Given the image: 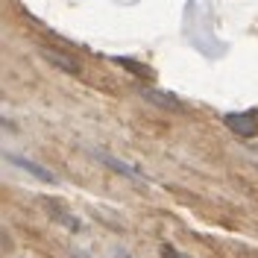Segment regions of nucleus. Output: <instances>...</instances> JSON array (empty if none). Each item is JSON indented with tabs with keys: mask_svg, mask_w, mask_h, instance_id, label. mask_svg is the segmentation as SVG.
Segmentation results:
<instances>
[{
	"mask_svg": "<svg viewBox=\"0 0 258 258\" xmlns=\"http://www.w3.org/2000/svg\"><path fill=\"white\" fill-rule=\"evenodd\" d=\"M9 161H15L21 170H27V173H32V176H38L41 182H53V185L59 182L56 173H50L47 167H41V164H35V161H30V159H24V156H9Z\"/></svg>",
	"mask_w": 258,
	"mask_h": 258,
	"instance_id": "nucleus-2",
	"label": "nucleus"
},
{
	"mask_svg": "<svg viewBox=\"0 0 258 258\" xmlns=\"http://www.w3.org/2000/svg\"><path fill=\"white\" fill-rule=\"evenodd\" d=\"M41 53H44V59H47V62L59 64V68H62L64 74H77V71H80V64L74 62V59H68V56H62V53H56V50L44 47V50H41Z\"/></svg>",
	"mask_w": 258,
	"mask_h": 258,
	"instance_id": "nucleus-4",
	"label": "nucleus"
},
{
	"mask_svg": "<svg viewBox=\"0 0 258 258\" xmlns=\"http://www.w3.org/2000/svg\"><path fill=\"white\" fill-rule=\"evenodd\" d=\"M161 258H188V255H182V252H176L173 246H161Z\"/></svg>",
	"mask_w": 258,
	"mask_h": 258,
	"instance_id": "nucleus-6",
	"label": "nucleus"
},
{
	"mask_svg": "<svg viewBox=\"0 0 258 258\" xmlns=\"http://www.w3.org/2000/svg\"><path fill=\"white\" fill-rule=\"evenodd\" d=\"M226 126L235 129L243 138L258 135V112H246V114H226Z\"/></svg>",
	"mask_w": 258,
	"mask_h": 258,
	"instance_id": "nucleus-1",
	"label": "nucleus"
},
{
	"mask_svg": "<svg viewBox=\"0 0 258 258\" xmlns=\"http://www.w3.org/2000/svg\"><path fill=\"white\" fill-rule=\"evenodd\" d=\"M94 153H97V156H100V159H103V161H106V164H109L112 170H117V173H123V176H132V179H144V173H141L138 167H129L126 161L114 159L112 153H106V150H94Z\"/></svg>",
	"mask_w": 258,
	"mask_h": 258,
	"instance_id": "nucleus-3",
	"label": "nucleus"
},
{
	"mask_svg": "<svg viewBox=\"0 0 258 258\" xmlns=\"http://www.w3.org/2000/svg\"><path fill=\"white\" fill-rule=\"evenodd\" d=\"M141 94L147 97V100H153V103H159V106H167V109H182V103H179L173 94H167V91H141Z\"/></svg>",
	"mask_w": 258,
	"mask_h": 258,
	"instance_id": "nucleus-5",
	"label": "nucleus"
}]
</instances>
